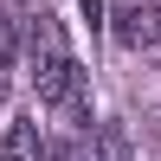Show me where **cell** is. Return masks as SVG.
Returning <instances> with one entry per match:
<instances>
[{"label":"cell","mask_w":161,"mask_h":161,"mask_svg":"<svg viewBox=\"0 0 161 161\" xmlns=\"http://www.w3.org/2000/svg\"><path fill=\"white\" fill-rule=\"evenodd\" d=\"M97 161H136V155H129V129H123V123H103V129H97Z\"/></svg>","instance_id":"277c9868"},{"label":"cell","mask_w":161,"mask_h":161,"mask_svg":"<svg viewBox=\"0 0 161 161\" xmlns=\"http://www.w3.org/2000/svg\"><path fill=\"white\" fill-rule=\"evenodd\" d=\"M45 161H97V142H77V136L45 142Z\"/></svg>","instance_id":"5b68a950"},{"label":"cell","mask_w":161,"mask_h":161,"mask_svg":"<svg viewBox=\"0 0 161 161\" xmlns=\"http://www.w3.org/2000/svg\"><path fill=\"white\" fill-rule=\"evenodd\" d=\"M110 32L123 52H155L161 45V0H116L110 7Z\"/></svg>","instance_id":"7a4b0ae2"},{"label":"cell","mask_w":161,"mask_h":161,"mask_svg":"<svg viewBox=\"0 0 161 161\" xmlns=\"http://www.w3.org/2000/svg\"><path fill=\"white\" fill-rule=\"evenodd\" d=\"M7 90H13V19L0 13V103H7Z\"/></svg>","instance_id":"8992f818"},{"label":"cell","mask_w":161,"mask_h":161,"mask_svg":"<svg viewBox=\"0 0 161 161\" xmlns=\"http://www.w3.org/2000/svg\"><path fill=\"white\" fill-rule=\"evenodd\" d=\"M26 39H32V90H39V103H45V110H71L77 123H84V71H77L58 19H52V13H32Z\"/></svg>","instance_id":"6da1fadb"},{"label":"cell","mask_w":161,"mask_h":161,"mask_svg":"<svg viewBox=\"0 0 161 161\" xmlns=\"http://www.w3.org/2000/svg\"><path fill=\"white\" fill-rule=\"evenodd\" d=\"M0 161H45V142H39V123H32V116L7 123V136H0Z\"/></svg>","instance_id":"3957f363"},{"label":"cell","mask_w":161,"mask_h":161,"mask_svg":"<svg viewBox=\"0 0 161 161\" xmlns=\"http://www.w3.org/2000/svg\"><path fill=\"white\" fill-rule=\"evenodd\" d=\"M77 13H84V19L97 26V19H103V0H77Z\"/></svg>","instance_id":"52a82bcc"}]
</instances>
